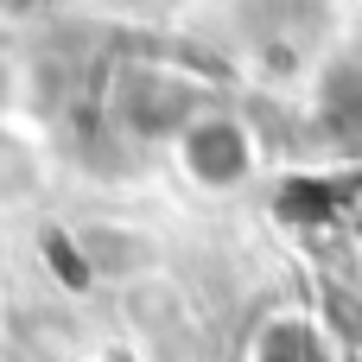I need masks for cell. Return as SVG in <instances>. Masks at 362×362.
<instances>
[{
  "mask_svg": "<svg viewBox=\"0 0 362 362\" xmlns=\"http://www.w3.org/2000/svg\"><path fill=\"white\" fill-rule=\"evenodd\" d=\"M121 318L134 325V337H146V344H172V337L191 331V299H185L178 280L146 274V280L121 286Z\"/></svg>",
  "mask_w": 362,
  "mask_h": 362,
  "instance_id": "cell-4",
  "label": "cell"
},
{
  "mask_svg": "<svg viewBox=\"0 0 362 362\" xmlns=\"http://www.w3.org/2000/svg\"><path fill=\"white\" fill-rule=\"evenodd\" d=\"M6 344L25 362H70V325L51 312H13L6 318Z\"/></svg>",
  "mask_w": 362,
  "mask_h": 362,
  "instance_id": "cell-6",
  "label": "cell"
},
{
  "mask_svg": "<svg viewBox=\"0 0 362 362\" xmlns=\"http://www.w3.org/2000/svg\"><path fill=\"white\" fill-rule=\"evenodd\" d=\"M70 242H76L89 286H134V280L159 274V242L134 223H83V229H70Z\"/></svg>",
  "mask_w": 362,
  "mask_h": 362,
  "instance_id": "cell-2",
  "label": "cell"
},
{
  "mask_svg": "<svg viewBox=\"0 0 362 362\" xmlns=\"http://www.w3.org/2000/svg\"><path fill=\"white\" fill-rule=\"evenodd\" d=\"M178 165L191 172V185H210V191H229L248 178L255 165V146H248V127L229 121V115H197L185 134H178Z\"/></svg>",
  "mask_w": 362,
  "mask_h": 362,
  "instance_id": "cell-3",
  "label": "cell"
},
{
  "mask_svg": "<svg viewBox=\"0 0 362 362\" xmlns=\"http://www.w3.org/2000/svg\"><path fill=\"white\" fill-rule=\"evenodd\" d=\"M45 191V153L38 140H25L19 127H0V216L32 210Z\"/></svg>",
  "mask_w": 362,
  "mask_h": 362,
  "instance_id": "cell-5",
  "label": "cell"
},
{
  "mask_svg": "<svg viewBox=\"0 0 362 362\" xmlns=\"http://www.w3.org/2000/svg\"><path fill=\"white\" fill-rule=\"evenodd\" d=\"M204 115V95L191 76L159 70V64H127L108 83V127L134 146H178V134Z\"/></svg>",
  "mask_w": 362,
  "mask_h": 362,
  "instance_id": "cell-1",
  "label": "cell"
}]
</instances>
